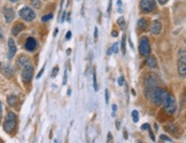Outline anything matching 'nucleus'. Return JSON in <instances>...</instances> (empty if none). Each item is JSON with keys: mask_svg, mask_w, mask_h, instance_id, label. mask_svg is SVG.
<instances>
[{"mask_svg": "<svg viewBox=\"0 0 186 143\" xmlns=\"http://www.w3.org/2000/svg\"><path fill=\"white\" fill-rule=\"evenodd\" d=\"M178 73L181 78L186 77V50L185 48L179 49V53H178Z\"/></svg>", "mask_w": 186, "mask_h": 143, "instance_id": "obj_1", "label": "nucleus"}, {"mask_svg": "<svg viewBox=\"0 0 186 143\" xmlns=\"http://www.w3.org/2000/svg\"><path fill=\"white\" fill-rule=\"evenodd\" d=\"M167 95H168V92L165 89L157 88L156 87L155 91H154V93H153V95H152V101L156 105H162L163 102H164V100H165V97H167Z\"/></svg>", "mask_w": 186, "mask_h": 143, "instance_id": "obj_2", "label": "nucleus"}, {"mask_svg": "<svg viewBox=\"0 0 186 143\" xmlns=\"http://www.w3.org/2000/svg\"><path fill=\"white\" fill-rule=\"evenodd\" d=\"M16 126V116L13 112H8L5 119V124H4V129L7 133H12L15 129Z\"/></svg>", "mask_w": 186, "mask_h": 143, "instance_id": "obj_3", "label": "nucleus"}, {"mask_svg": "<svg viewBox=\"0 0 186 143\" xmlns=\"http://www.w3.org/2000/svg\"><path fill=\"white\" fill-rule=\"evenodd\" d=\"M163 107H164V110H165L169 115L173 113V112L176 111V108H177V103H176L175 96L168 93V95H167V97H165V100H164V102H163Z\"/></svg>", "mask_w": 186, "mask_h": 143, "instance_id": "obj_4", "label": "nucleus"}, {"mask_svg": "<svg viewBox=\"0 0 186 143\" xmlns=\"http://www.w3.org/2000/svg\"><path fill=\"white\" fill-rule=\"evenodd\" d=\"M155 88H156V83H155L154 78L152 76L147 77L146 81H145V95L148 100H152V95H153Z\"/></svg>", "mask_w": 186, "mask_h": 143, "instance_id": "obj_5", "label": "nucleus"}, {"mask_svg": "<svg viewBox=\"0 0 186 143\" xmlns=\"http://www.w3.org/2000/svg\"><path fill=\"white\" fill-rule=\"evenodd\" d=\"M21 73H22V79L28 83L31 80L32 75H33V66L31 64V62H28L27 64H24L23 66H21Z\"/></svg>", "mask_w": 186, "mask_h": 143, "instance_id": "obj_6", "label": "nucleus"}, {"mask_svg": "<svg viewBox=\"0 0 186 143\" xmlns=\"http://www.w3.org/2000/svg\"><path fill=\"white\" fill-rule=\"evenodd\" d=\"M19 15L21 19H23L24 21L27 22H31L36 19V13L33 12V9H31L30 7H23L20 12H19Z\"/></svg>", "mask_w": 186, "mask_h": 143, "instance_id": "obj_7", "label": "nucleus"}, {"mask_svg": "<svg viewBox=\"0 0 186 143\" xmlns=\"http://www.w3.org/2000/svg\"><path fill=\"white\" fill-rule=\"evenodd\" d=\"M139 52L141 55L144 56H147L151 54V45H149V41L146 37L141 38L140 39V42H139Z\"/></svg>", "mask_w": 186, "mask_h": 143, "instance_id": "obj_8", "label": "nucleus"}, {"mask_svg": "<svg viewBox=\"0 0 186 143\" xmlns=\"http://www.w3.org/2000/svg\"><path fill=\"white\" fill-rule=\"evenodd\" d=\"M140 8L143 12L151 13L156 8L155 0H141L140 1Z\"/></svg>", "mask_w": 186, "mask_h": 143, "instance_id": "obj_9", "label": "nucleus"}, {"mask_svg": "<svg viewBox=\"0 0 186 143\" xmlns=\"http://www.w3.org/2000/svg\"><path fill=\"white\" fill-rule=\"evenodd\" d=\"M4 16H5L6 23H11V22L14 20V17H15V14H14L13 8H11V7H5V8H4Z\"/></svg>", "mask_w": 186, "mask_h": 143, "instance_id": "obj_10", "label": "nucleus"}, {"mask_svg": "<svg viewBox=\"0 0 186 143\" xmlns=\"http://www.w3.org/2000/svg\"><path fill=\"white\" fill-rule=\"evenodd\" d=\"M16 54V44L13 38L8 39V58H13Z\"/></svg>", "mask_w": 186, "mask_h": 143, "instance_id": "obj_11", "label": "nucleus"}, {"mask_svg": "<svg viewBox=\"0 0 186 143\" xmlns=\"http://www.w3.org/2000/svg\"><path fill=\"white\" fill-rule=\"evenodd\" d=\"M161 30H162V23L160 21H153V23L151 25V32L153 34L157 36V34H160Z\"/></svg>", "mask_w": 186, "mask_h": 143, "instance_id": "obj_12", "label": "nucleus"}, {"mask_svg": "<svg viewBox=\"0 0 186 143\" xmlns=\"http://www.w3.org/2000/svg\"><path fill=\"white\" fill-rule=\"evenodd\" d=\"M36 47H37L36 40H35L32 37H29V38L27 39V41H25V48H27L29 52H33V50L36 49Z\"/></svg>", "mask_w": 186, "mask_h": 143, "instance_id": "obj_13", "label": "nucleus"}, {"mask_svg": "<svg viewBox=\"0 0 186 143\" xmlns=\"http://www.w3.org/2000/svg\"><path fill=\"white\" fill-rule=\"evenodd\" d=\"M24 29H25V25H24L23 23H21V22H17V23H15V25L13 26L12 33H13L14 36H16V34H19L21 31H23Z\"/></svg>", "mask_w": 186, "mask_h": 143, "instance_id": "obj_14", "label": "nucleus"}, {"mask_svg": "<svg viewBox=\"0 0 186 143\" xmlns=\"http://www.w3.org/2000/svg\"><path fill=\"white\" fill-rule=\"evenodd\" d=\"M1 72H3V75H4L5 77H7V78H11V77L13 76V70H12V68L8 66V65H6V66L3 68Z\"/></svg>", "mask_w": 186, "mask_h": 143, "instance_id": "obj_15", "label": "nucleus"}, {"mask_svg": "<svg viewBox=\"0 0 186 143\" xmlns=\"http://www.w3.org/2000/svg\"><path fill=\"white\" fill-rule=\"evenodd\" d=\"M165 129L168 130V132H170L172 135H175V136H177L178 134H177V130H179V128L178 127H176L175 125H167L165 126Z\"/></svg>", "mask_w": 186, "mask_h": 143, "instance_id": "obj_16", "label": "nucleus"}, {"mask_svg": "<svg viewBox=\"0 0 186 143\" xmlns=\"http://www.w3.org/2000/svg\"><path fill=\"white\" fill-rule=\"evenodd\" d=\"M146 63H147V65L151 66V68H156V65H157V63H156V58H155L154 56H148Z\"/></svg>", "mask_w": 186, "mask_h": 143, "instance_id": "obj_17", "label": "nucleus"}, {"mask_svg": "<svg viewBox=\"0 0 186 143\" xmlns=\"http://www.w3.org/2000/svg\"><path fill=\"white\" fill-rule=\"evenodd\" d=\"M7 101H8V104L11 107H15L17 104V102H19V99L15 95H9L8 99H7Z\"/></svg>", "mask_w": 186, "mask_h": 143, "instance_id": "obj_18", "label": "nucleus"}, {"mask_svg": "<svg viewBox=\"0 0 186 143\" xmlns=\"http://www.w3.org/2000/svg\"><path fill=\"white\" fill-rule=\"evenodd\" d=\"M28 62H30V60H29L27 56H24V55H23V56H21V57L17 60V65L21 68V66H23L24 64H27Z\"/></svg>", "mask_w": 186, "mask_h": 143, "instance_id": "obj_19", "label": "nucleus"}, {"mask_svg": "<svg viewBox=\"0 0 186 143\" xmlns=\"http://www.w3.org/2000/svg\"><path fill=\"white\" fill-rule=\"evenodd\" d=\"M125 44H126V36L123 34V36H122V41H121V50H122V53H123L124 55H125V53H126Z\"/></svg>", "mask_w": 186, "mask_h": 143, "instance_id": "obj_20", "label": "nucleus"}, {"mask_svg": "<svg viewBox=\"0 0 186 143\" xmlns=\"http://www.w3.org/2000/svg\"><path fill=\"white\" fill-rule=\"evenodd\" d=\"M138 28H140V29L147 28V20L146 19H140L138 21Z\"/></svg>", "mask_w": 186, "mask_h": 143, "instance_id": "obj_21", "label": "nucleus"}, {"mask_svg": "<svg viewBox=\"0 0 186 143\" xmlns=\"http://www.w3.org/2000/svg\"><path fill=\"white\" fill-rule=\"evenodd\" d=\"M117 24L120 25V28L123 30V29H125V19L124 17H120L118 20H117Z\"/></svg>", "mask_w": 186, "mask_h": 143, "instance_id": "obj_22", "label": "nucleus"}, {"mask_svg": "<svg viewBox=\"0 0 186 143\" xmlns=\"http://www.w3.org/2000/svg\"><path fill=\"white\" fill-rule=\"evenodd\" d=\"M40 5H41V1H40V0H31V6H32L33 8H39Z\"/></svg>", "mask_w": 186, "mask_h": 143, "instance_id": "obj_23", "label": "nucleus"}, {"mask_svg": "<svg viewBox=\"0 0 186 143\" xmlns=\"http://www.w3.org/2000/svg\"><path fill=\"white\" fill-rule=\"evenodd\" d=\"M93 88H94V91H98V84H97V75H96V71H93Z\"/></svg>", "mask_w": 186, "mask_h": 143, "instance_id": "obj_24", "label": "nucleus"}, {"mask_svg": "<svg viewBox=\"0 0 186 143\" xmlns=\"http://www.w3.org/2000/svg\"><path fill=\"white\" fill-rule=\"evenodd\" d=\"M132 119H133L134 122H138V120H139V113H138L137 110H133L132 111Z\"/></svg>", "mask_w": 186, "mask_h": 143, "instance_id": "obj_25", "label": "nucleus"}, {"mask_svg": "<svg viewBox=\"0 0 186 143\" xmlns=\"http://www.w3.org/2000/svg\"><path fill=\"white\" fill-rule=\"evenodd\" d=\"M51 19H53V15H52V14H48V15L43 16V17H41V21H43V22H47V21H50Z\"/></svg>", "mask_w": 186, "mask_h": 143, "instance_id": "obj_26", "label": "nucleus"}, {"mask_svg": "<svg viewBox=\"0 0 186 143\" xmlns=\"http://www.w3.org/2000/svg\"><path fill=\"white\" fill-rule=\"evenodd\" d=\"M118 48H120V45H118L117 42H115V44L112 46V52H114V53L116 54V53L118 52Z\"/></svg>", "mask_w": 186, "mask_h": 143, "instance_id": "obj_27", "label": "nucleus"}, {"mask_svg": "<svg viewBox=\"0 0 186 143\" xmlns=\"http://www.w3.org/2000/svg\"><path fill=\"white\" fill-rule=\"evenodd\" d=\"M106 143H113V134L109 132L107 135V142Z\"/></svg>", "mask_w": 186, "mask_h": 143, "instance_id": "obj_28", "label": "nucleus"}, {"mask_svg": "<svg viewBox=\"0 0 186 143\" xmlns=\"http://www.w3.org/2000/svg\"><path fill=\"white\" fill-rule=\"evenodd\" d=\"M58 71H59V66H55V68L53 69V72H52V78H55V77H56Z\"/></svg>", "mask_w": 186, "mask_h": 143, "instance_id": "obj_29", "label": "nucleus"}, {"mask_svg": "<svg viewBox=\"0 0 186 143\" xmlns=\"http://www.w3.org/2000/svg\"><path fill=\"white\" fill-rule=\"evenodd\" d=\"M105 92H106V93H105V97H106V103L108 104V103H109V92H108V89H106Z\"/></svg>", "mask_w": 186, "mask_h": 143, "instance_id": "obj_30", "label": "nucleus"}, {"mask_svg": "<svg viewBox=\"0 0 186 143\" xmlns=\"http://www.w3.org/2000/svg\"><path fill=\"white\" fill-rule=\"evenodd\" d=\"M149 127H151L149 124H143V125H141V129H143V130H147V129H149Z\"/></svg>", "mask_w": 186, "mask_h": 143, "instance_id": "obj_31", "label": "nucleus"}, {"mask_svg": "<svg viewBox=\"0 0 186 143\" xmlns=\"http://www.w3.org/2000/svg\"><path fill=\"white\" fill-rule=\"evenodd\" d=\"M117 83H118L120 86H123V85H124V78H123V77H120L118 80H117Z\"/></svg>", "mask_w": 186, "mask_h": 143, "instance_id": "obj_32", "label": "nucleus"}, {"mask_svg": "<svg viewBox=\"0 0 186 143\" xmlns=\"http://www.w3.org/2000/svg\"><path fill=\"white\" fill-rule=\"evenodd\" d=\"M112 109H113V113H112V116H113V117H115V112H116V110H117L116 104H113V105H112Z\"/></svg>", "mask_w": 186, "mask_h": 143, "instance_id": "obj_33", "label": "nucleus"}, {"mask_svg": "<svg viewBox=\"0 0 186 143\" xmlns=\"http://www.w3.org/2000/svg\"><path fill=\"white\" fill-rule=\"evenodd\" d=\"M160 137H161V140H164V141H169V142H171V138L168 137L167 135H161Z\"/></svg>", "mask_w": 186, "mask_h": 143, "instance_id": "obj_34", "label": "nucleus"}, {"mask_svg": "<svg viewBox=\"0 0 186 143\" xmlns=\"http://www.w3.org/2000/svg\"><path fill=\"white\" fill-rule=\"evenodd\" d=\"M44 69H45V66H43V69H41V70L39 71V73L37 75V78H38V79H39V78L41 77V75H43V72H44Z\"/></svg>", "mask_w": 186, "mask_h": 143, "instance_id": "obj_35", "label": "nucleus"}, {"mask_svg": "<svg viewBox=\"0 0 186 143\" xmlns=\"http://www.w3.org/2000/svg\"><path fill=\"white\" fill-rule=\"evenodd\" d=\"M149 136H151V140L154 142V141H155V136H154V134H153L152 130H149Z\"/></svg>", "mask_w": 186, "mask_h": 143, "instance_id": "obj_36", "label": "nucleus"}, {"mask_svg": "<svg viewBox=\"0 0 186 143\" xmlns=\"http://www.w3.org/2000/svg\"><path fill=\"white\" fill-rule=\"evenodd\" d=\"M67 84V70L64 71V77H63V85Z\"/></svg>", "mask_w": 186, "mask_h": 143, "instance_id": "obj_37", "label": "nucleus"}, {"mask_svg": "<svg viewBox=\"0 0 186 143\" xmlns=\"http://www.w3.org/2000/svg\"><path fill=\"white\" fill-rule=\"evenodd\" d=\"M70 38H71V32H70V31H68V32H67V34H66V39H67V40H69Z\"/></svg>", "mask_w": 186, "mask_h": 143, "instance_id": "obj_38", "label": "nucleus"}, {"mask_svg": "<svg viewBox=\"0 0 186 143\" xmlns=\"http://www.w3.org/2000/svg\"><path fill=\"white\" fill-rule=\"evenodd\" d=\"M98 39V28H96V30H94V40H97Z\"/></svg>", "mask_w": 186, "mask_h": 143, "instance_id": "obj_39", "label": "nucleus"}, {"mask_svg": "<svg viewBox=\"0 0 186 143\" xmlns=\"http://www.w3.org/2000/svg\"><path fill=\"white\" fill-rule=\"evenodd\" d=\"M115 125H116V128H117V129H120V125H121V121H120V120H116Z\"/></svg>", "mask_w": 186, "mask_h": 143, "instance_id": "obj_40", "label": "nucleus"}, {"mask_svg": "<svg viewBox=\"0 0 186 143\" xmlns=\"http://www.w3.org/2000/svg\"><path fill=\"white\" fill-rule=\"evenodd\" d=\"M1 116H3V105L1 102H0V119H1Z\"/></svg>", "mask_w": 186, "mask_h": 143, "instance_id": "obj_41", "label": "nucleus"}, {"mask_svg": "<svg viewBox=\"0 0 186 143\" xmlns=\"http://www.w3.org/2000/svg\"><path fill=\"white\" fill-rule=\"evenodd\" d=\"M117 34H118V32H117V31H115V30L112 32V37H117Z\"/></svg>", "mask_w": 186, "mask_h": 143, "instance_id": "obj_42", "label": "nucleus"}, {"mask_svg": "<svg viewBox=\"0 0 186 143\" xmlns=\"http://www.w3.org/2000/svg\"><path fill=\"white\" fill-rule=\"evenodd\" d=\"M159 3H160L161 5H164V4H167V3H168V0H159Z\"/></svg>", "mask_w": 186, "mask_h": 143, "instance_id": "obj_43", "label": "nucleus"}, {"mask_svg": "<svg viewBox=\"0 0 186 143\" xmlns=\"http://www.w3.org/2000/svg\"><path fill=\"white\" fill-rule=\"evenodd\" d=\"M123 136H124V138H125V140L128 138V132H126V130H124V133H123Z\"/></svg>", "mask_w": 186, "mask_h": 143, "instance_id": "obj_44", "label": "nucleus"}, {"mask_svg": "<svg viewBox=\"0 0 186 143\" xmlns=\"http://www.w3.org/2000/svg\"><path fill=\"white\" fill-rule=\"evenodd\" d=\"M110 8H112V1H109V6H108V13H110Z\"/></svg>", "mask_w": 186, "mask_h": 143, "instance_id": "obj_45", "label": "nucleus"}, {"mask_svg": "<svg viewBox=\"0 0 186 143\" xmlns=\"http://www.w3.org/2000/svg\"><path fill=\"white\" fill-rule=\"evenodd\" d=\"M3 39V32H1V30H0V40Z\"/></svg>", "mask_w": 186, "mask_h": 143, "instance_id": "obj_46", "label": "nucleus"}, {"mask_svg": "<svg viewBox=\"0 0 186 143\" xmlns=\"http://www.w3.org/2000/svg\"><path fill=\"white\" fill-rule=\"evenodd\" d=\"M67 21H68V22H70V14L68 15V19H67Z\"/></svg>", "mask_w": 186, "mask_h": 143, "instance_id": "obj_47", "label": "nucleus"}, {"mask_svg": "<svg viewBox=\"0 0 186 143\" xmlns=\"http://www.w3.org/2000/svg\"><path fill=\"white\" fill-rule=\"evenodd\" d=\"M71 53V49H67V54H70Z\"/></svg>", "mask_w": 186, "mask_h": 143, "instance_id": "obj_48", "label": "nucleus"}, {"mask_svg": "<svg viewBox=\"0 0 186 143\" xmlns=\"http://www.w3.org/2000/svg\"><path fill=\"white\" fill-rule=\"evenodd\" d=\"M110 53H112V48H110V49H109V50H108V52H107V55H109V54H110Z\"/></svg>", "mask_w": 186, "mask_h": 143, "instance_id": "obj_49", "label": "nucleus"}, {"mask_svg": "<svg viewBox=\"0 0 186 143\" xmlns=\"http://www.w3.org/2000/svg\"><path fill=\"white\" fill-rule=\"evenodd\" d=\"M68 95H71V89H68Z\"/></svg>", "mask_w": 186, "mask_h": 143, "instance_id": "obj_50", "label": "nucleus"}, {"mask_svg": "<svg viewBox=\"0 0 186 143\" xmlns=\"http://www.w3.org/2000/svg\"><path fill=\"white\" fill-rule=\"evenodd\" d=\"M131 92H132V95H136V92H134V89H131Z\"/></svg>", "mask_w": 186, "mask_h": 143, "instance_id": "obj_51", "label": "nucleus"}, {"mask_svg": "<svg viewBox=\"0 0 186 143\" xmlns=\"http://www.w3.org/2000/svg\"><path fill=\"white\" fill-rule=\"evenodd\" d=\"M9 1H12V3H16V1H19V0H9Z\"/></svg>", "mask_w": 186, "mask_h": 143, "instance_id": "obj_52", "label": "nucleus"}, {"mask_svg": "<svg viewBox=\"0 0 186 143\" xmlns=\"http://www.w3.org/2000/svg\"><path fill=\"white\" fill-rule=\"evenodd\" d=\"M54 143H59V141H55V142H54Z\"/></svg>", "mask_w": 186, "mask_h": 143, "instance_id": "obj_53", "label": "nucleus"}]
</instances>
